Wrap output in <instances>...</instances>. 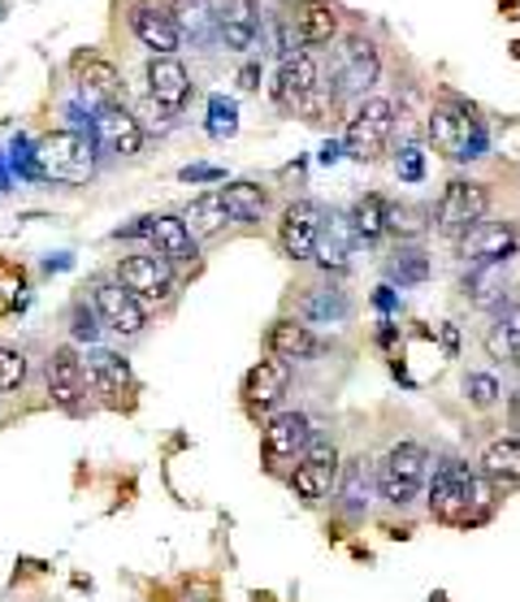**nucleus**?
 Returning a JSON list of instances; mask_svg holds the SVG:
<instances>
[{
	"label": "nucleus",
	"mask_w": 520,
	"mask_h": 602,
	"mask_svg": "<svg viewBox=\"0 0 520 602\" xmlns=\"http://www.w3.org/2000/svg\"><path fill=\"white\" fill-rule=\"evenodd\" d=\"M274 100L287 109V113H299L308 122H321L325 105H334L325 96V74H321V57L312 48H296L283 57L278 66V83H274Z\"/></svg>",
	"instance_id": "1"
},
{
	"label": "nucleus",
	"mask_w": 520,
	"mask_h": 602,
	"mask_svg": "<svg viewBox=\"0 0 520 602\" xmlns=\"http://www.w3.org/2000/svg\"><path fill=\"white\" fill-rule=\"evenodd\" d=\"M425 472H430V451L421 442H399L390 447L381 460H377V494L390 503V507H412L421 499V485H425Z\"/></svg>",
	"instance_id": "2"
},
{
	"label": "nucleus",
	"mask_w": 520,
	"mask_h": 602,
	"mask_svg": "<svg viewBox=\"0 0 520 602\" xmlns=\"http://www.w3.org/2000/svg\"><path fill=\"white\" fill-rule=\"evenodd\" d=\"M35 169L53 183H87L96 174V139L82 131H53L35 143Z\"/></svg>",
	"instance_id": "3"
},
{
	"label": "nucleus",
	"mask_w": 520,
	"mask_h": 602,
	"mask_svg": "<svg viewBox=\"0 0 520 602\" xmlns=\"http://www.w3.org/2000/svg\"><path fill=\"white\" fill-rule=\"evenodd\" d=\"M490 212V187L477 178H451L443 196L434 204V230L443 239H464L477 221H486Z\"/></svg>",
	"instance_id": "4"
},
{
	"label": "nucleus",
	"mask_w": 520,
	"mask_h": 602,
	"mask_svg": "<svg viewBox=\"0 0 520 602\" xmlns=\"http://www.w3.org/2000/svg\"><path fill=\"white\" fill-rule=\"evenodd\" d=\"M390 131H395V105L386 96H365L343 127V143L356 161H377L390 143Z\"/></svg>",
	"instance_id": "5"
},
{
	"label": "nucleus",
	"mask_w": 520,
	"mask_h": 602,
	"mask_svg": "<svg viewBox=\"0 0 520 602\" xmlns=\"http://www.w3.org/2000/svg\"><path fill=\"white\" fill-rule=\"evenodd\" d=\"M91 304H96L100 321L118 338H144V330H148L144 304H140L118 277H96V282H91Z\"/></svg>",
	"instance_id": "6"
},
{
	"label": "nucleus",
	"mask_w": 520,
	"mask_h": 602,
	"mask_svg": "<svg viewBox=\"0 0 520 602\" xmlns=\"http://www.w3.org/2000/svg\"><path fill=\"white\" fill-rule=\"evenodd\" d=\"M113 277L140 299V304H165L174 299V265L161 261L156 252H135V256H122Z\"/></svg>",
	"instance_id": "7"
},
{
	"label": "nucleus",
	"mask_w": 520,
	"mask_h": 602,
	"mask_svg": "<svg viewBox=\"0 0 520 602\" xmlns=\"http://www.w3.org/2000/svg\"><path fill=\"white\" fill-rule=\"evenodd\" d=\"M321 230H325L321 204L291 200L283 208V221H278V248H283V256H291V261H312L317 248H321Z\"/></svg>",
	"instance_id": "8"
},
{
	"label": "nucleus",
	"mask_w": 520,
	"mask_h": 602,
	"mask_svg": "<svg viewBox=\"0 0 520 602\" xmlns=\"http://www.w3.org/2000/svg\"><path fill=\"white\" fill-rule=\"evenodd\" d=\"M377 74H381L377 48H373L365 35H347V40L339 44V53H334V100H339L343 91H352V96L365 100V91L377 83Z\"/></svg>",
	"instance_id": "9"
},
{
	"label": "nucleus",
	"mask_w": 520,
	"mask_h": 602,
	"mask_svg": "<svg viewBox=\"0 0 520 602\" xmlns=\"http://www.w3.org/2000/svg\"><path fill=\"white\" fill-rule=\"evenodd\" d=\"M308 438H312V425L303 412H278L265 420V434H261V447H265V460L269 469H283V464H296L308 451Z\"/></svg>",
	"instance_id": "10"
},
{
	"label": "nucleus",
	"mask_w": 520,
	"mask_h": 602,
	"mask_svg": "<svg viewBox=\"0 0 520 602\" xmlns=\"http://www.w3.org/2000/svg\"><path fill=\"white\" fill-rule=\"evenodd\" d=\"M460 256L468 265H504L517 252V226L512 221H477L464 239H455Z\"/></svg>",
	"instance_id": "11"
},
{
	"label": "nucleus",
	"mask_w": 520,
	"mask_h": 602,
	"mask_svg": "<svg viewBox=\"0 0 520 602\" xmlns=\"http://www.w3.org/2000/svg\"><path fill=\"white\" fill-rule=\"evenodd\" d=\"M44 377H48V395L57 407L66 412H78V403L87 395V369H82V355H78L70 342L53 347L48 364H44Z\"/></svg>",
	"instance_id": "12"
},
{
	"label": "nucleus",
	"mask_w": 520,
	"mask_h": 602,
	"mask_svg": "<svg viewBox=\"0 0 520 602\" xmlns=\"http://www.w3.org/2000/svg\"><path fill=\"white\" fill-rule=\"evenodd\" d=\"M131 31L152 57H174L182 48V31L169 18V9H161V4H144V0L131 4Z\"/></svg>",
	"instance_id": "13"
},
{
	"label": "nucleus",
	"mask_w": 520,
	"mask_h": 602,
	"mask_svg": "<svg viewBox=\"0 0 520 602\" xmlns=\"http://www.w3.org/2000/svg\"><path fill=\"white\" fill-rule=\"evenodd\" d=\"M148 96L165 109V113H182L187 100L196 96L191 69L182 66L178 57H152L148 62Z\"/></svg>",
	"instance_id": "14"
},
{
	"label": "nucleus",
	"mask_w": 520,
	"mask_h": 602,
	"mask_svg": "<svg viewBox=\"0 0 520 602\" xmlns=\"http://www.w3.org/2000/svg\"><path fill=\"white\" fill-rule=\"evenodd\" d=\"M430 139L434 147L451 156V161H464V156H477L473 143H477V122L468 109H451V105H439L430 113Z\"/></svg>",
	"instance_id": "15"
},
{
	"label": "nucleus",
	"mask_w": 520,
	"mask_h": 602,
	"mask_svg": "<svg viewBox=\"0 0 520 602\" xmlns=\"http://www.w3.org/2000/svg\"><path fill=\"white\" fill-rule=\"evenodd\" d=\"M287 22L303 48H325L339 40V9L330 0H291Z\"/></svg>",
	"instance_id": "16"
},
{
	"label": "nucleus",
	"mask_w": 520,
	"mask_h": 602,
	"mask_svg": "<svg viewBox=\"0 0 520 602\" xmlns=\"http://www.w3.org/2000/svg\"><path fill=\"white\" fill-rule=\"evenodd\" d=\"M287 386H291V364L278 360V355H269V360H261V364L247 369V377H243V403L252 412H269V407L283 403Z\"/></svg>",
	"instance_id": "17"
},
{
	"label": "nucleus",
	"mask_w": 520,
	"mask_h": 602,
	"mask_svg": "<svg viewBox=\"0 0 520 602\" xmlns=\"http://www.w3.org/2000/svg\"><path fill=\"white\" fill-rule=\"evenodd\" d=\"M75 83H78V96L100 113L109 105H122V74L113 62L104 57H78L75 62Z\"/></svg>",
	"instance_id": "18"
},
{
	"label": "nucleus",
	"mask_w": 520,
	"mask_h": 602,
	"mask_svg": "<svg viewBox=\"0 0 520 602\" xmlns=\"http://www.w3.org/2000/svg\"><path fill=\"white\" fill-rule=\"evenodd\" d=\"M96 143L113 156H140L144 152V127L131 109L109 105V109L96 113Z\"/></svg>",
	"instance_id": "19"
},
{
	"label": "nucleus",
	"mask_w": 520,
	"mask_h": 602,
	"mask_svg": "<svg viewBox=\"0 0 520 602\" xmlns=\"http://www.w3.org/2000/svg\"><path fill=\"white\" fill-rule=\"evenodd\" d=\"M148 239L152 252L169 265H191L196 261V239L187 230V221L178 212H161V217H148Z\"/></svg>",
	"instance_id": "20"
},
{
	"label": "nucleus",
	"mask_w": 520,
	"mask_h": 602,
	"mask_svg": "<svg viewBox=\"0 0 520 602\" xmlns=\"http://www.w3.org/2000/svg\"><path fill=\"white\" fill-rule=\"evenodd\" d=\"M373 485H377V477H373V460L352 456L347 464H339L334 499H339V507H343L347 516H365L369 503H373Z\"/></svg>",
	"instance_id": "21"
},
{
	"label": "nucleus",
	"mask_w": 520,
	"mask_h": 602,
	"mask_svg": "<svg viewBox=\"0 0 520 602\" xmlns=\"http://www.w3.org/2000/svg\"><path fill=\"white\" fill-rule=\"evenodd\" d=\"M82 369H87V386H91L96 395H104V399H122V395H131V386H135L131 364H126L118 351H91V355L82 360Z\"/></svg>",
	"instance_id": "22"
},
{
	"label": "nucleus",
	"mask_w": 520,
	"mask_h": 602,
	"mask_svg": "<svg viewBox=\"0 0 520 602\" xmlns=\"http://www.w3.org/2000/svg\"><path fill=\"white\" fill-rule=\"evenodd\" d=\"M256 26H261V4L256 0H222L218 9V35L225 48L247 53L256 44Z\"/></svg>",
	"instance_id": "23"
},
{
	"label": "nucleus",
	"mask_w": 520,
	"mask_h": 602,
	"mask_svg": "<svg viewBox=\"0 0 520 602\" xmlns=\"http://www.w3.org/2000/svg\"><path fill=\"white\" fill-rule=\"evenodd\" d=\"M265 347H269V355H278V360H312L317 351H321V342L312 335V326L308 321H299V317H283V321H274L269 326V335H265Z\"/></svg>",
	"instance_id": "24"
},
{
	"label": "nucleus",
	"mask_w": 520,
	"mask_h": 602,
	"mask_svg": "<svg viewBox=\"0 0 520 602\" xmlns=\"http://www.w3.org/2000/svg\"><path fill=\"white\" fill-rule=\"evenodd\" d=\"M347 313H352V299L339 286H312L299 299V321H308V326H339V321H347Z\"/></svg>",
	"instance_id": "25"
},
{
	"label": "nucleus",
	"mask_w": 520,
	"mask_h": 602,
	"mask_svg": "<svg viewBox=\"0 0 520 602\" xmlns=\"http://www.w3.org/2000/svg\"><path fill=\"white\" fill-rule=\"evenodd\" d=\"M218 196L225 204V217L243 221V226H252V221H261L269 212V191L261 183H225Z\"/></svg>",
	"instance_id": "26"
},
{
	"label": "nucleus",
	"mask_w": 520,
	"mask_h": 602,
	"mask_svg": "<svg viewBox=\"0 0 520 602\" xmlns=\"http://www.w3.org/2000/svg\"><path fill=\"white\" fill-rule=\"evenodd\" d=\"M477 472L486 481H504V485H517L520 481V438H495L486 442L482 460H477Z\"/></svg>",
	"instance_id": "27"
},
{
	"label": "nucleus",
	"mask_w": 520,
	"mask_h": 602,
	"mask_svg": "<svg viewBox=\"0 0 520 602\" xmlns=\"http://www.w3.org/2000/svg\"><path fill=\"white\" fill-rule=\"evenodd\" d=\"M182 221H187V230H191V239L200 243V239H218L225 230V204L218 191H204V196H196V200L182 208Z\"/></svg>",
	"instance_id": "28"
},
{
	"label": "nucleus",
	"mask_w": 520,
	"mask_h": 602,
	"mask_svg": "<svg viewBox=\"0 0 520 602\" xmlns=\"http://www.w3.org/2000/svg\"><path fill=\"white\" fill-rule=\"evenodd\" d=\"M334 485H339V469H325V464H308V460H299L296 469H291V490H296L299 503H308V507L325 503V499L334 494Z\"/></svg>",
	"instance_id": "29"
},
{
	"label": "nucleus",
	"mask_w": 520,
	"mask_h": 602,
	"mask_svg": "<svg viewBox=\"0 0 520 602\" xmlns=\"http://www.w3.org/2000/svg\"><path fill=\"white\" fill-rule=\"evenodd\" d=\"M486 351L495 360H520V304H504L495 326L486 330Z\"/></svg>",
	"instance_id": "30"
},
{
	"label": "nucleus",
	"mask_w": 520,
	"mask_h": 602,
	"mask_svg": "<svg viewBox=\"0 0 520 602\" xmlns=\"http://www.w3.org/2000/svg\"><path fill=\"white\" fill-rule=\"evenodd\" d=\"M434 226V212L421 204H386V230L399 239H421Z\"/></svg>",
	"instance_id": "31"
},
{
	"label": "nucleus",
	"mask_w": 520,
	"mask_h": 602,
	"mask_svg": "<svg viewBox=\"0 0 520 602\" xmlns=\"http://www.w3.org/2000/svg\"><path fill=\"white\" fill-rule=\"evenodd\" d=\"M386 273H390V282H399V286H417V282H425L434 265H430V256L421 252V248H399L390 261H386Z\"/></svg>",
	"instance_id": "32"
},
{
	"label": "nucleus",
	"mask_w": 520,
	"mask_h": 602,
	"mask_svg": "<svg viewBox=\"0 0 520 602\" xmlns=\"http://www.w3.org/2000/svg\"><path fill=\"white\" fill-rule=\"evenodd\" d=\"M347 221H352V234H356V239L373 243L377 234H386V200H381V196H361Z\"/></svg>",
	"instance_id": "33"
},
{
	"label": "nucleus",
	"mask_w": 520,
	"mask_h": 602,
	"mask_svg": "<svg viewBox=\"0 0 520 602\" xmlns=\"http://www.w3.org/2000/svg\"><path fill=\"white\" fill-rule=\"evenodd\" d=\"M169 18L178 22V31H191V35H200L204 26H218V9L209 0H174Z\"/></svg>",
	"instance_id": "34"
},
{
	"label": "nucleus",
	"mask_w": 520,
	"mask_h": 602,
	"mask_svg": "<svg viewBox=\"0 0 520 602\" xmlns=\"http://www.w3.org/2000/svg\"><path fill=\"white\" fill-rule=\"evenodd\" d=\"M499 395H504V386H499L495 373H468L464 377V399L473 403V407H495Z\"/></svg>",
	"instance_id": "35"
},
{
	"label": "nucleus",
	"mask_w": 520,
	"mask_h": 602,
	"mask_svg": "<svg viewBox=\"0 0 520 602\" xmlns=\"http://www.w3.org/2000/svg\"><path fill=\"white\" fill-rule=\"evenodd\" d=\"M22 382H26V355L0 347V391H22Z\"/></svg>",
	"instance_id": "36"
},
{
	"label": "nucleus",
	"mask_w": 520,
	"mask_h": 602,
	"mask_svg": "<svg viewBox=\"0 0 520 602\" xmlns=\"http://www.w3.org/2000/svg\"><path fill=\"white\" fill-rule=\"evenodd\" d=\"M303 460H308V464H325V469H339V447H334V438H330V434H317V429H312V438H308V451H303Z\"/></svg>",
	"instance_id": "37"
},
{
	"label": "nucleus",
	"mask_w": 520,
	"mask_h": 602,
	"mask_svg": "<svg viewBox=\"0 0 520 602\" xmlns=\"http://www.w3.org/2000/svg\"><path fill=\"white\" fill-rule=\"evenodd\" d=\"M96 321H100V313H96V304L87 308V299H78L75 308H70V335H75L78 342H82V338L91 342V338L100 335V326H96Z\"/></svg>",
	"instance_id": "38"
},
{
	"label": "nucleus",
	"mask_w": 520,
	"mask_h": 602,
	"mask_svg": "<svg viewBox=\"0 0 520 602\" xmlns=\"http://www.w3.org/2000/svg\"><path fill=\"white\" fill-rule=\"evenodd\" d=\"M508 425H512V438H520V391L508 399Z\"/></svg>",
	"instance_id": "39"
},
{
	"label": "nucleus",
	"mask_w": 520,
	"mask_h": 602,
	"mask_svg": "<svg viewBox=\"0 0 520 602\" xmlns=\"http://www.w3.org/2000/svg\"><path fill=\"white\" fill-rule=\"evenodd\" d=\"M512 364H517V373H520V360H512Z\"/></svg>",
	"instance_id": "40"
}]
</instances>
